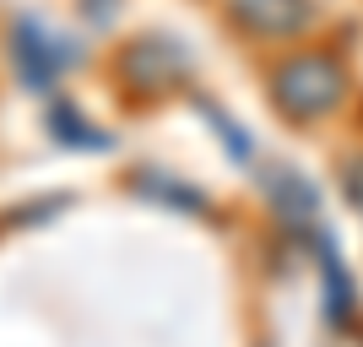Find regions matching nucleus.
<instances>
[{"label":"nucleus","instance_id":"nucleus-5","mask_svg":"<svg viewBox=\"0 0 363 347\" xmlns=\"http://www.w3.org/2000/svg\"><path fill=\"white\" fill-rule=\"evenodd\" d=\"M342 180H347V196H352V206L363 211V158H352V163H347V174H342Z\"/></svg>","mask_w":363,"mask_h":347},{"label":"nucleus","instance_id":"nucleus-2","mask_svg":"<svg viewBox=\"0 0 363 347\" xmlns=\"http://www.w3.org/2000/svg\"><path fill=\"white\" fill-rule=\"evenodd\" d=\"M233 22L260 38H293L309 22V0H228Z\"/></svg>","mask_w":363,"mask_h":347},{"label":"nucleus","instance_id":"nucleus-4","mask_svg":"<svg viewBox=\"0 0 363 347\" xmlns=\"http://www.w3.org/2000/svg\"><path fill=\"white\" fill-rule=\"evenodd\" d=\"M163 60H179L168 49V38H136L130 55H125V82L130 87H157L163 82Z\"/></svg>","mask_w":363,"mask_h":347},{"label":"nucleus","instance_id":"nucleus-6","mask_svg":"<svg viewBox=\"0 0 363 347\" xmlns=\"http://www.w3.org/2000/svg\"><path fill=\"white\" fill-rule=\"evenodd\" d=\"M336 347H363V336H336Z\"/></svg>","mask_w":363,"mask_h":347},{"label":"nucleus","instance_id":"nucleus-1","mask_svg":"<svg viewBox=\"0 0 363 347\" xmlns=\"http://www.w3.org/2000/svg\"><path fill=\"white\" fill-rule=\"evenodd\" d=\"M347 92V71L336 55H320V49H303V55H288V60L272 71V98L288 120H320L331 114Z\"/></svg>","mask_w":363,"mask_h":347},{"label":"nucleus","instance_id":"nucleus-3","mask_svg":"<svg viewBox=\"0 0 363 347\" xmlns=\"http://www.w3.org/2000/svg\"><path fill=\"white\" fill-rule=\"evenodd\" d=\"M16 65H22V76H28L33 87L44 92L49 82L71 65V55L60 49V38H55V33H44L38 22H22V28H16Z\"/></svg>","mask_w":363,"mask_h":347}]
</instances>
